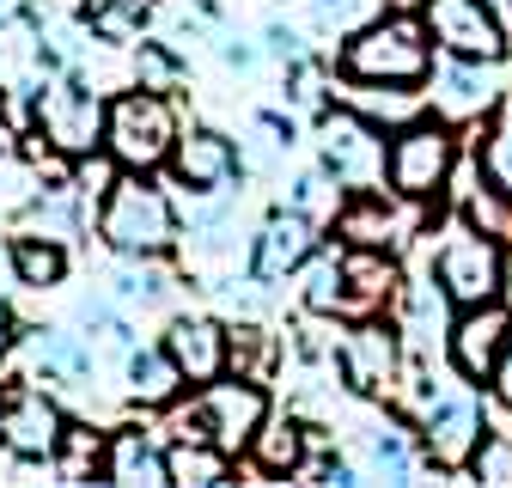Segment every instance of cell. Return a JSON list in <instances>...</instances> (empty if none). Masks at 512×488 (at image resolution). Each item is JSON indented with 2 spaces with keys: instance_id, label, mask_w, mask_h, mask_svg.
I'll use <instances>...</instances> for the list:
<instances>
[{
  "instance_id": "1",
  "label": "cell",
  "mask_w": 512,
  "mask_h": 488,
  "mask_svg": "<svg viewBox=\"0 0 512 488\" xmlns=\"http://www.w3.org/2000/svg\"><path fill=\"white\" fill-rule=\"evenodd\" d=\"M342 74L360 86H421L433 74V37L409 13L372 19L342 43Z\"/></svg>"
},
{
  "instance_id": "2",
  "label": "cell",
  "mask_w": 512,
  "mask_h": 488,
  "mask_svg": "<svg viewBox=\"0 0 512 488\" xmlns=\"http://www.w3.org/2000/svg\"><path fill=\"white\" fill-rule=\"evenodd\" d=\"M98 232L116 244L122 257H159V251H171V238H177L171 196H165V190H153L141 171H128V177H116L110 190H104Z\"/></svg>"
},
{
  "instance_id": "3",
  "label": "cell",
  "mask_w": 512,
  "mask_h": 488,
  "mask_svg": "<svg viewBox=\"0 0 512 488\" xmlns=\"http://www.w3.org/2000/svg\"><path fill=\"white\" fill-rule=\"evenodd\" d=\"M458 165V135L445 129V116H415L403 129H391V153H384V177L391 196L403 202H427L445 190V177Z\"/></svg>"
},
{
  "instance_id": "4",
  "label": "cell",
  "mask_w": 512,
  "mask_h": 488,
  "mask_svg": "<svg viewBox=\"0 0 512 488\" xmlns=\"http://www.w3.org/2000/svg\"><path fill=\"white\" fill-rule=\"evenodd\" d=\"M104 147H110V159L122 171H153V165H165L171 147H177V116H171V104L153 86L122 92L110 104V122H104Z\"/></svg>"
},
{
  "instance_id": "5",
  "label": "cell",
  "mask_w": 512,
  "mask_h": 488,
  "mask_svg": "<svg viewBox=\"0 0 512 488\" xmlns=\"http://www.w3.org/2000/svg\"><path fill=\"white\" fill-rule=\"evenodd\" d=\"M263 421H269L263 385L238 373V379H226V385H220V379L202 385L196 409L177 415V440H214V446H226V452H244Z\"/></svg>"
},
{
  "instance_id": "6",
  "label": "cell",
  "mask_w": 512,
  "mask_h": 488,
  "mask_svg": "<svg viewBox=\"0 0 512 488\" xmlns=\"http://www.w3.org/2000/svg\"><path fill=\"white\" fill-rule=\"evenodd\" d=\"M500 269H506V244L488 226H452L433 257V281L445 287L452 305H482L500 299Z\"/></svg>"
},
{
  "instance_id": "7",
  "label": "cell",
  "mask_w": 512,
  "mask_h": 488,
  "mask_svg": "<svg viewBox=\"0 0 512 488\" xmlns=\"http://www.w3.org/2000/svg\"><path fill=\"white\" fill-rule=\"evenodd\" d=\"M421 25L433 37V49L445 55H464V61H506V19L494 13V0H427Z\"/></svg>"
},
{
  "instance_id": "8",
  "label": "cell",
  "mask_w": 512,
  "mask_h": 488,
  "mask_svg": "<svg viewBox=\"0 0 512 488\" xmlns=\"http://www.w3.org/2000/svg\"><path fill=\"white\" fill-rule=\"evenodd\" d=\"M384 129L366 122L360 110H336L324 116V177L342 183V190H378L384 177Z\"/></svg>"
},
{
  "instance_id": "9",
  "label": "cell",
  "mask_w": 512,
  "mask_h": 488,
  "mask_svg": "<svg viewBox=\"0 0 512 488\" xmlns=\"http://www.w3.org/2000/svg\"><path fill=\"white\" fill-rule=\"evenodd\" d=\"M104 122H110L104 98L92 86H80V80L43 86V98H37V129H43V141L55 153H92L104 141Z\"/></svg>"
},
{
  "instance_id": "10",
  "label": "cell",
  "mask_w": 512,
  "mask_h": 488,
  "mask_svg": "<svg viewBox=\"0 0 512 488\" xmlns=\"http://www.w3.org/2000/svg\"><path fill=\"white\" fill-rule=\"evenodd\" d=\"M482 440V397L476 391H439L421 409V446L439 470H464Z\"/></svg>"
},
{
  "instance_id": "11",
  "label": "cell",
  "mask_w": 512,
  "mask_h": 488,
  "mask_svg": "<svg viewBox=\"0 0 512 488\" xmlns=\"http://www.w3.org/2000/svg\"><path fill=\"white\" fill-rule=\"evenodd\" d=\"M317 251V220L293 202V208H275L263 220V232H256L250 244V281L256 287H269V281H287L293 269H305Z\"/></svg>"
},
{
  "instance_id": "12",
  "label": "cell",
  "mask_w": 512,
  "mask_h": 488,
  "mask_svg": "<svg viewBox=\"0 0 512 488\" xmlns=\"http://www.w3.org/2000/svg\"><path fill=\"white\" fill-rule=\"evenodd\" d=\"M506 336H512V312H506L500 299H482V305H458L452 330H445V348H452V366H458L464 379H482L488 385Z\"/></svg>"
},
{
  "instance_id": "13",
  "label": "cell",
  "mask_w": 512,
  "mask_h": 488,
  "mask_svg": "<svg viewBox=\"0 0 512 488\" xmlns=\"http://www.w3.org/2000/svg\"><path fill=\"white\" fill-rule=\"evenodd\" d=\"M68 421L43 391H7L0 397V440H7L13 458H55Z\"/></svg>"
},
{
  "instance_id": "14",
  "label": "cell",
  "mask_w": 512,
  "mask_h": 488,
  "mask_svg": "<svg viewBox=\"0 0 512 488\" xmlns=\"http://www.w3.org/2000/svg\"><path fill=\"white\" fill-rule=\"evenodd\" d=\"M500 98L494 80V61H464V55H445L433 68V110L445 122H464V116H488Z\"/></svg>"
},
{
  "instance_id": "15",
  "label": "cell",
  "mask_w": 512,
  "mask_h": 488,
  "mask_svg": "<svg viewBox=\"0 0 512 488\" xmlns=\"http://www.w3.org/2000/svg\"><path fill=\"white\" fill-rule=\"evenodd\" d=\"M391 293H397V263L384 257V244H354V251L342 257V299H336V312L342 318H372Z\"/></svg>"
},
{
  "instance_id": "16",
  "label": "cell",
  "mask_w": 512,
  "mask_h": 488,
  "mask_svg": "<svg viewBox=\"0 0 512 488\" xmlns=\"http://www.w3.org/2000/svg\"><path fill=\"white\" fill-rule=\"evenodd\" d=\"M165 348H171V360H177L183 385H214L226 366H232V342H226V330L208 324V318H177Z\"/></svg>"
},
{
  "instance_id": "17",
  "label": "cell",
  "mask_w": 512,
  "mask_h": 488,
  "mask_svg": "<svg viewBox=\"0 0 512 488\" xmlns=\"http://www.w3.org/2000/svg\"><path fill=\"white\" fill-rule=\"evenodd\" d=\"M336 366H342V379L354 391H384L397 379V336L391 330H378V324H360L348 330V342L336 348Z\"/></svg>"
},
{
  "instance_id": "18",
  "label": "cell",
  "mask_w": 512,
  "mask_h": 488,
  "mask_svg": "<svg viewBox=\"0 0 512 488\" xmlns=\"http://www.w3.org/2000/svg\"><path fill=\"white\" fill-rule=\"evenodd\" d=\"M171 165H177V177L189 183V190H220V183H232V171H238V153H232L226 135L196 129V135H177Z\"/></svg>"
},
{
  "instance_id": "19",
  "label": "cell",
  "mask_w": 512,
  "mask_h": 488,
  "mask_svg": "<svg viewBox=\"0 0 512 488\" xmlns=\"http://www.w3.org/2000/svg\"><path fill=\"white\" fill-rule=\"evenodd\" d=\"M104 476L116 488H165L171 482V464H165V452L147 434H116L110 452H104Z\"/></svg>"
},
{
  "instance_id": "20",
  "label": "cell",
  "mask_w": 512,
  "mask_h": 488,
  "mask_svg": "<svg viewBox=\"0 0 512 488\" xmlns=\"http://www.w3.org/2000/svg\"><path fill=\"white\" fill-rule=\"evenodd\" d=\"M336 232H342L348 244H397L403 220H397V208L384 202L378 190H354V202L336 214Z\"/></svg>"
},
{
  "instance_id": "21",
  "label": "cell",
  "mask_w": 512,
  "mask_h": 488,
  "mask_svg": "<svg viewBox=\"0 0 512 488\" xmlns=\"http://www.w3.org/2000/svg\"><path fill=\"white\" fill-rule=\"evenodd\" d=\"M177 385H183V373H177L171 348H135L128 354V391H135L141 403H171Z\"/></svg>"
},
{
  "instance_id": "22",
  "label": "cell",
  "mask_w": 512,
  "mask_h": 488,
  "mask_svg": "<svg viewBox=\"0 0 512 488\" xmlns=\"http://www.w3.org/2000/svg\"><path fill=\"white\" fill-rule=\"evenodd\" d=\"M165 464H171V482L214 488V482H226V470H232V452H226V446H214V440H177V446L165 452Z\"/></svg>"
},
{
  "instance_id": "23",
  "label": "cell",
  "mask_w": 512,
  "mask_h": 488,
  "mask_svg": "<svg viewBox=\"0 0 512 488\" xmlns=\"http://www.w3.org/2000/svg\"><path fill=\"white\" fill-rule=\"evenodd\" d=\"M25 360L43 366V373H55V379H86L92 373V354L74 336H61V330H31L25 336Z\"/></svg>"
},
{
  "instance_id": "24",
  "label": "cell",
  "mask_w": 512,
  "mask_h": 488,
  "mask_svg": "<svg viewBox=\"0 0 512 488\" xmlns=\"http://www.w3.org/2000/svg\"><path fill=\"white\" fill-rule=\"evenodd\" d=\"M250 458H256L263 476H287V470L305 464V434H299L293 421H263V427H256V440H250Z\"/></svg>"
},
{
  "instance_id": "25",
  "label": "cell",
  "mask_w": 512,
  "mask_h": 488,
  "mask_svg": "<svg viewBox=\"0 0 512 488\" xmlns=\"http://www.w3.org/2000/svg\"><path fill=\"white\" fill-rule=\"evenodd\" d=\"M366 464H372V476L378 482H409L415 476V446H409V434L403 427H372L366 434Z\"/></svg>"
},
{
  "instance_id": "26",
  "label": "cell",
  "mask_w": 512,
  "mask_h": 488,
  "mask_svg": "<svg viewBox=\"0 0 512 488\" xmlns=\"http://www.w3.org/2000/svg\"><path fill=\"white\" fill-rule=\"evenodd\" d=\"M354 110L366 116V122H391V129H403V122H415L421 116V98H415V86H360L354 80Z\"/></svg>"
},
{
  "instance_id": "27",
  "label": "cell",
  "mask_w": 512,
  "mask_h": 488,
  "mask_svg": "<svg viewBox=\"0 0 512 488\" xmlns=\"http://www.w3.org/2000/svg\"><path fill=\"white\" fill-rule=\"evenodd\" d=\"M147 19H153V0H92V7H86V25H92V37H104V43L141 37Z\"/></svg>"
},
{
  "instance_id": "28",
  "label": "cell",
  "mask_w": 512,
  "mask_h": 488,
  "mask_svg": "<svg viewBox=\"0 0 512 488\" xmlns=\"http://www.w3.org/2000/svg\"><path fill=\"white\" fill-rule=\"evenodd\" d=\"M445 305H452V299H445V287H439L433 275L409 287V305H403V330H409V342H415V348H427V342L445 330Z\"/></svg>"
},
{
  "instance_id": "29",
  "label": "cell",
  "mask_w": 512,
  "mask_h": 488,
  "mask_svg": "<svg viewBox=\"0 0 512 488\" xmlns=\"http://www.w3.org/2000/svg\"><path fill=\"white\" fill-rule=\"evenodd\" d=\"M13 269L25 287H55L68 275V257H61V238H13Z\"/></svg>"
},
{
  "instance_id": "30",
  "label": "cell",
  "mask_w": 512,
  "mask_h": 488,
  "mask_svg": "<svg viewBox=\"0 0 512 488\" xmlns=\"http://www.w3.org/2000/svg\"><path fill=\"white\" fill-rule=\"evenodd\" d=\"M476 177L512 208V122H494V129L482 135V147H476Z\"/></svg>"
},
{
  "instance_id": "31",
  "label": "cell",
  "mask_w": 512,
  "mask_h": 488,
  "mask_svg": "<svg viewBox=\"0 0 512 488\" xmlns=\"http://www.w3.org/2000/svg\"><path fill=\"white\" fill-rule=\"evenodd\" d=\"M476 482H494V488H512V427H482V440H476V452H470V464H464Z\"/></svg>"
},
{
  "instance_id": "32",
  "label": "cell",
  "mask_w": 512,
  "mask_h": 488,
  "mask_svg": "<svg viewBox=\"0 0 512 488\" xmlns=\"http://www.w3.org/2000/svg\"><path fill=\"white\" fill-rule=\"evenodd\" d=\"M336 299H342V257H317L305 281V305L311 312H336Z\"/></svg>"
},
{
  "instance_id": "33",
  "label": "cell",
  "mask_w": 512,
  "mask_h": 488,
  "mask_svg": "<svg viewBox=\"0 0 512 488\" xmlns=\"http://www.w3.org/2000/svg\"><path fill=\"white\" fill-rule=\"evenodd\" d=\"M92 464H98V434H86V427H68V434H61V476L80 482Z\"/></svg>"
},
{
  "instance_id": "34",
  "label": "cell",
  "mask_w": 512,
  "mask_h": 488,
  "mask_svg": "<svg viewBox=\"0 0 512 488\" xmlns=\"http://www.w3.org/2000/svg\"><path fill=\"white\" fill-rule=\"evenodd\" d=\"M226 342H232V373L263 379V366H269V342H263V330H232Z\"/></svg>"
},
{
  "instance_id": "35",
  "label": "cell",
  "mask_w": 512,
  "mask_h": 488,
  "mask_svg": "<svg viewBox=\"0 0 512 488\" xmlns=\"http://www.w3.org/2000/svg\"><path fill=\"white\" fill-rule=\"evenodd\" d=\"M25 220H31V226H43V238H68V232H74V196H68V190H55V196H49V202H37Z\"/></svg>"
},
{
  "instance_id": "36",
  "label": "cell",
  "mask_w": 512,
  "mask_h": 488,
  "mask_svg": "<svg viewBox=\"0 0 512 488\" xmlns=\"http://www.w3.org/2000/svg\"><path fill=\"white\" fill-rule=\"evenodd\" d=\"M159 293H165V281H159L153 269H135V263L116 269V299H128V305H153Z\"/></svg>"
},
{
  "instance_id": "37",
  "label": "cell",
  "mask_w": 512,
  "mask_h": 488,
  "mask_svg": "<svg viewBox=\"0 0 512 488\" xmlns=\"http://www.w3.org/2000/svg\"><path fill=\"white\" fill-rule=\"evenodd\" d=\"M183 68H177V61L159 49V43H141V86H153V92H165L171 80H177Z\"/></svg>"
},
{
  "instance_id": "38",
  "label": "cell",
  "mask_w": 512,
  "mask_h": 488,
  "mask_svg": "<svg viewBox=\"0 0 512 488\" xmlns=\"http://www.w3.org/2000/svg\"><path fill=\"white\" fill-rule=\"evenodd\" d=\"M488 385H494V403H506V409H512V336H506V348H500V360H494Z\"/></svg>"
},
{
  "instance_id": "39",
  "label": "cell",
  "mask_w": 512,
  "mask_h": 488,
  "mask_svg": "<svg viewBox=\"0 0 512 488\" xmlns=\"http://www.w3.org/2000/svg\"><path fill=\"white\" fill-rule=\"evenodd\" d=\"M360 7H366V0H317V13H324V25H348Z\"/></svg>"
},
{
  "instance_id": "40",
  "label": "cell",
  "mask_w": 512,
  "mask_h": 488,
  "mask_svg": "<svg viewBox=\"0 0 512 488\" xmlns=\"http://www.w3.org/2000/svg\"><path fill=\"white\" fill-rule=\"evenodd\" d=\"M500 305L512 312V251H506V269H500Z\"/></svg>"
},
{
  "instance_id": "41",
  "label": "cell",
  "mask_w": 512,
  "mask_h": 488,
  "mask_svg": "<svg viewBox=\"0 0 512 488\" xmlns=\"http://www.w3.org/2000/svg\"><path fill=\"white\" fill-rule=\"evenodd\" d=\"M220 55H226V61H232V68H250V49H244V43H226V49H220Z\"/></svg>"
},
{
  "instance_id": "42",
  "label": "cell",
  "mask_w": 512,
  "mask_h": 488,
  "mask_svg": "<svg viewBox=\"0 0 512 488\" xmlns=\"http://www.w3.org/2000/svg\"><path fill=\"white\" fill-rule=\"evenodd\" d=\"M19 19V0H0V25H13Z\"/></svg>"
},
{
  "instance_id": "43",
  "label": "cell",
  "mask_w": 512,
  "mask_h": 488,
  "mask_svg": "<svg viewBox=\"0 0 512 488\" xmlns=\"http://www.w3.org/2000/svg\"><path fill=\"white\" fill-rule=\"evenodd\" d=\"M13 147V129H7V116H0V153H7Z\"/></svg>"
},
{
  "instance_id": "44",
  "label": "cell",
  "mask_w": 512,
  "mask_h": 488,
  "mask_svg": "<svg viewBox=\"0 0 512 488\" xmlns=\"http://www.w3.org/2000/svg\"><path fill=\"white\" fill-rule=\"evenodd\" d=\"M0 348H7V305H0Z\"/></svg>"
}]
</instances>
